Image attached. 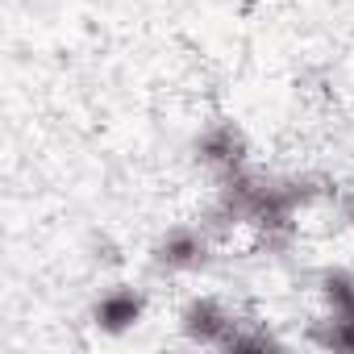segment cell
Instances as JSON below:
<instances>
[{"label": "cell", "instance_id": "cell-1", "mask_svg": "<svg viewBox=\"0 0 354 354\" xmlns=\"http://www.w3.org/2000/svg\"><path fill=\"white\" fill-rule=\"evenodd\" d=\"M213 246L217 238L201 225V221H184V225H171L154 238L150 246V267L158 275H196L213 263Z\"/></svg>", "mask_w": 354, "mask_h": 354}, {"label": "cell", "instance_id": "cell-2", "mask_svg": "<svg viewBox=\"0 0 354 354\" xmlns=\"http://www.w3.org/2000/svg\"><path fill=\"white\" fill-rule=\"evenodd\" d=\"M192 158H196V167H205L213 175V180H230V175L250 167V138H246V129L238 121L217 117L196 133Z\"/></svg>", "mask_w": 354, "mask_h": 354}, {"label": "cell", "instance_id": "cell-3", "mask_svg": "<svg viewBox=\"0 0 354 354\" xmlns=\"http://www.w3.org/2000/svg\"><path fill=\"white\" fill-rule=\"evenodd\" d=\"M234 321H238V313L221 296H213V292H196L180 308V333L192 346H225Z\"/></svg>", "mask_w": 354, "mask_h": 354}, {"label": "cell", "instance_id": "cell-4", "mask_svg": "<svg viewBox=\"0 0 354 354\" xmlns=\"http://www.w3.org/2000/svg\"><path fill=\"white\" fill-rule=\"evenodd\" d=\"M142 317H146V292L133 288V283H113V288H104V292L96 296V304H92V325H96L100 333H109V337L129 333Z\"/></svg>", "mask_w": 354, "mask_h": 354}, {"label": "cell", "instance_id": "cell-5", "mask_svg": "<svg viewBox=\"0 0 354 354\" xmlns=\"http://www.w3.org/2000/svg\"><path fill=\"white\" fill-rule=\"evenodd\" d=\"M308 342L321 350H337V354H354V317L346 313H321L308 321Z\"/></svg>", "mask_w": 354, "mask_h": 354}, {"label": "cell", "instance_id": "cell-6", "mask_svg": "<svg viewBox=\"0 0 354 354\" xmlns=\"http://www.w3.org/2000/svg\"><path fill=\"white\" fill-rule=\"evenodd\" d=\"M317 296L325 313H350L354 304V271L350 267H325L317 275Z\"/></svg>", "mask_w": 354, "mask_h": 354}, {"label": "cell", "instance_id": "cell-7", "mask_svg": "<svg viewBox=\"0 0 354 354\" xmlns=\"http://www.w3.org/2000/svg\"><path fill=\"white\" fill-rule=\"evenodd\" d=\"M275 346H283V342H279L267 325H259V321H250V317H238L221 350H275Z\"/></svg>", "mask_w": 354, "mask_h": 354}, {"label": "cell", "instance_id": "cell-8", "mask_svg": "<svg viewBox=\"0 0 354 354\" xmlns=\"http://www.w3.org/2000/svg\"><path fill=\"white\" fill-rule=\"evenodd\" d=\"M337 217H342V225L354 234V184H350L346 192H337Z\"/></svg>", "mask_w": 354, "mask_h": 354}, {"label": "cell", "instance_id": "cell-9", "mask_svg": "<svg viewBox=\"0 0 354 354\" xmlns=\"http://www.w3.org/2000/svg\"><path fill=\"white\" fill-rule=\"evenodd\" d=\"M346 317H354V304H350V313H346Z\"/></svg>", "mask_w": 354, "mask_h": 354}]
</instances>
